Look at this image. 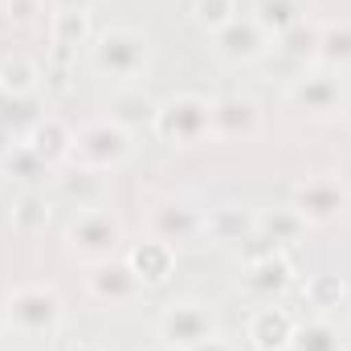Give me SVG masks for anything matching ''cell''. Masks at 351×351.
<instances>
[{"instance_id": "cell-1", "label": "cell", "mask_w": 351, "mask_h": 351, "mask_svg": "<svg viewBox=\"0 0 351 351\" xmlns=\"http://www.w3.org/2000/svg\"><path fill=\"white\" fill-rule=\"evenodd\" d=\"M147 62H152V41L139 29L119 25V29H106L90 41V66L119 86H135L147 74Z\"/></svg>"}, {"instance_id": "cell-2", "label": "cell", "mask_w": 351, "mask_h": 351, "mask_svg": "<svg viewBox=\"0 0 351 351\" xmlns=\"http://www.w3.org/2000/svg\"><path fill=\"white\" fill-rule=\"evenodd\" d=\"M152 131L160 143L172 147H196L204 139H213V98L204 94H172L156 106Z\"/></svg>"}, {"instance_id": "cell-3", "label": "cell", "mask_w": 351, "mask_h": 351, "mask_svg": "<svg viewBox=\"0 0 351 351\" xmlns=\"http://www.w3.org/2000/svg\"><path fill=\"white\" fill-rule=\"evenodd\" d=\"M286 98H290V106H298L306 119L335 123V119H343V110H348V82H343L339 70L306 66V70H298V74L286 82Z\"/></svg>"}, {"instance_id": "cell-4", "label": "cell", "mask_w": 351, "mask_h": 351, "mask_svg": "<svg viewBox=\"0 0 351 351\" xmlns=\"http://www.w3.org/2000/svg\"><path fill=\"white\" fill-rule=\"evenodd\" d=\"M127 156H131V131L119 127L114 119H94L74 131V147L66 164L90 172H114L119 164H127Z\"/></svg>"}, {"instance_id": "cell-5", "label": "cell", "mask_w": 351, "mask_h": 351, "mask_svg": "<svg viewBox=\"0 0 351 351\" xmlns=\"http://www.w3.org/2000/svg\"><path fill=\"white\" fill-rule=\"evenodd\" d=\"M4 323L16 331V335H29V339H41V335H53L62 327V298L53 286H16L8 298H4Z\"/></svg>"}, {"instance_id": "cell-6", "label": "cell", "mask_w": 351, "mask_h": 351, "mask_svg": "<svg viewBox=\"0 0 351 351\" xmlns=\"http://www.w3.org/2000/svg\"><path fill=\"white\" fill-rule=\"evenodd\" d=\"M66 250L78 262H106L123 250V221L110 208H82L74 213V221L66 225Z\"/></svg>"}, {"instance_id": "cell-7", "label": "cell", "mask_w": 351, "mask_h": 351, "mask_svg": "<svg viewBox=\"0 0 351 351\" xmlns=\"http://www.w3.org/2000/svg\"><path fill=\"white\" fill-rule=\"evenodd\" d=\"M156 335H160V343L168 351H192V348H200L204 339L221 335V319H217V311H213L208 302H200V298H180V302H172V306L160 315Z\"/></svg>"}, {"instance_id": "cell-8", "label": "cell", "mask_w": 351, "mask_h": 351, "mask_svg": "<svg viewBox=\"0 0 351 351\" xmlns=\"http://www.w3.org/2000/svg\"><path fill=\"white\" fill-rule=\"evenodd\" d=\"M290 208L306 221V225H335L343 221L351 208V188L335 172H315L294 184Z\"/></svg>"}, {"instance_id": "cell-9", "label": "cell", "mask_w": 351, "mask_h": 351, "mask_svg": "<svg viewBox=\"0 0 351 351\" xmlns=\"http://www.w3.org/2000/svg\"><path fill=\"white\" fill-rule=\"evenodd\" d=\"M147 229H152V237L180 250V245H192L204 237V213L184 196H160L147 208Z\"/></svg>"}, {"instance_id": "cell-10", "label": "cell", "mask_w": 351, "mask_h": 351, "mask_svg": "<svg viewBox=\"0 0 351 351\" xmlns=\"http://www.w3.org/2000/svg\"><path fill=\"white\" fill-rule=\"evenodd\" d=\"M258 131H262V106L250 94L229 90L213 98V139L217 143H250Z\"/></svg>"}, {"instance_id": "cell-11", "label": "cell", "mask_w": 351, "mask_h": 351, "mask_svg": "<svg viewBox=\"0 0 351 351\" xmlns=\"http://www.w3.org/2000/svg\"><path fill=\"white\" fill-rule=\"evenodd\" d=\"M213 49H217V58H225L233 66H250V62H262L265 53L274 49V37L265 33L254 16L237 12L233 21H225L221 29H213Z\"/></svg>"}, {"instance_id": "cell-12", "label": "cell", "mask_w": 351, "mask_h": 351, "mask_svg": "<svg viewBox=\"0 0 351 351\" xmlns=\"http://www.w3.org/2000/svg\"><path fill=\"white\" fill-rule=\"evenodd\" d=\"M143 290L147 286L127 265V258L123 262L119 258H106V262L86 265V294L94 302H102V306H131V302L143 298Z\"/></svg>"}, {"instance_id": "cell-13", "label": "cell", "mask_w": 351, "mask_h": 351, "mask_svg": "<svg viewBox=\"0 0 351 351\" xmlns=\"http://www.w3.org/2000/svg\"><path fill=\"white\" fill-rule=\"evenodd\" d=\"M53 196L66 200L70 208H102L106 196H110V184H106V172H90V168H66V172L53 176Z\"/></svg>"}, {"instance_id": "cell-14", "label": "cell", "mask_w": 351, "mask_h": 351, "mask_svg": "<svg viewBox=\"0 0 351 351\" xmlns=\"http://www.w3.org/2000/svg\"><path fill=\"white\" fill-rule=\"evenodd\" d=\"M294 327H298V319H294L286 306L265 302V306H258V311L250 315L245 339H250L258 351H286L290 339H294Z\"/></svg>"}, {"instance_id": "cell-15", "label": "cell", "mask_w": 351, "mask_h": 351, "mask_svg": "<svg viewBox=\"0 0 351 351\" xmlns=\"http://www.w3.org/2000/svg\"><path fill=\"white\" fill-rule=\"evenodd\" d=\"M33 156H41L49 168H58V164H66L70 160V147H74V131L58 119V114H41V119H33V127L25 131V139H21Z\"/></svg>"}, {"instance_id": "cell-16", "label": "cell", "mask_w": 351, "mask_h": 351, "mask_svg": "<svg viewBox=\"0 0 351 351\" xmlns=\"http://www.w3.org/2000/svg\"><path fill=\"white\" fill-rule=\"evenodd\" d=\"M258 229V213L245 204H217L204 213V237L217 245H241Z\"/></svg>"}, {"instance_id": "cell-17", "label": "cell", "mask_w": 351, "mask_h": 351, "mask_svg": "<svg viewBox=\"0 0 351 351\" xmlns=\"http://www.w3.org/2000/svg\"><path fill=\"white\" fill-rule=\"evenodd\" d=\"M290 282H294V269H290V258H286L282 250L245 262V286H250L258 298H278Z\"/></svg>"}, {"instance_id": "cell-18", "label": "cell", "mask_w": 351, "mask_h": 351, "mask_svg": "<svg viewBox=\"0 0 351 351\" xmlns=\"http://www.w3.org/2000/svg\"><path fill=\"white\" fill-rule=\"evenodd\" d=\"M127 265L139 274L143 286H164V282L172 278V269H176V250L168 245V241H160V237H147V241L131 245Z\"/></svg>"}, {"instance_id": "cell-19", "label": "cell", "mask_w": 351, "mask_h": 351, "mask_svg": "<svg viewBox=\"0 0 351 351\" xmlns=\"http://www.w3.org/2000/svg\"><path fill=\"white\" fill-rule=\"evenodd\" d=\"M306 221L290 208V204H282V208H262L258 213V237H265L274 250H286V245H298L302 237H306Z\"/></svg>"}, {"instance_id": "cell-20", "label": "cell", "mask_w": 351, "mask_h": 351, "mask_svg": "<svg viewBox=\"0 0 351 351\" xmlns=\"http://www.w3.org/2000/svg\"><path fill=\"white\" fill-rule=\"evenodd\" d=\"M41 66L33 62V58H25V53H12V58H4L0 62V94L4 98H12V102H25V98H33L37 86H41Z\"/></svg>"}, {"instance_id": "cell-21", "label": "cell", "mask_w": 351, "mask_h": 351, "mask_svg": "<svg viewBox=\"0 0 351 351\" xmlns=\"http://www.w3.org/2000/svg\"><path fill=\"white\" fill-rule=\"evenodd\" d=\"M156 98H147L143 86L135 82V86H123L114 98H110V114L106 119H114L119 127H127V131H135V127H152V119H156Z\"/></svg>"}, {"instance_id": "cell-22", "label": "cell", "mask_w": 351, "mask_h": 351, "mask_svg": "<svg viewBox=\"0 0 351 351\" xmlns=\"http://www.w3.org/2000/svg\"><path fill=\"white\" fill-rule=\"evenodd\" d=\"M49 217H53V204H49L45 192H21V196L12 200V208H8V225H12V233H21V237L45 233Z\"/></svg>"}, {"instance_id": "cell-23", "label": "cell", "mask_w": 351, "mask_h": 351, "mask_svg": "<svg viewBox=\"0 0 351 351\" xmlns=\"http://www.w3.org/2000/svg\"><path fill=\"white\" fill-rule=\"evenodd\" d=\"M315 66H327V70H351V16L339 21H323L319 29V62Z\"/></svg>"}, {"instance_id": "cell-24", "label": "cell", "mask_w": 351, "mask_h": 351, "mask_svg": "<svg viewBox=\"0 0 351 351\" xmlns=\"http://www.w3.org/2000/svg\"><path fill=\"white\" fill-rule=\"evenodd\" d=\"M319 29H323V21L302 16L294 29H286V33L278 37V45H274V49H282L290 62H298V66L306 70V66H315V62H319Z\"/></svg>"}, {"instance_id": "cell-25", "label": "cell", "mask_w": 351, "mask_h": 351, "mask_svg": "<svg viewBox=\"0 0 351 351\" xmlns=\"http://www.w3.org/2000/svg\"><path fill=\"white\" fill-rule=\"evenodd\" d=\"M0 172L8 176V180H16V184H25V192H37L41 180H53V168L41 156H33L25 143H12V152L4 156V168Z\"/></svg>"}, {"instance_id": "cell-26", "label": "cell", "mask_w": 351, "mask_h": 351, "mask_svg": "<svg viewBox=\"0 0 351 351\" xmlns=\"http://www.w3.org/2000/svg\"><path fill=\"white\" fill-rule=\"evenodd\" d=\"M94 41V25H90V12H49V45L58 49H78Z\"/></svg>"}, {"instance_id": "cell-27", "label": "cell", "mask_w": 351, "mask_h": 351, "mask_svg": "<svg viewBox=\"0 0 351 351\" xmlns=\"http://www.w3.org/2000/svg\"><path fill=\"white\" fill-rule=\"evenodd\" d=\"M250 16H254V21L262 25L265 33L278 41L286 29H294V25L306 16V8H302V0H258Z\"/></svg>"}, {"instance_id": "cell-28", "label": "cell", "mask_w": 351, "mask_h": 351, "mask_svg": "<svg viewBox=\"0 0 351 351\" xmlns=\"http://www.w3.org/2000/svg\"><path fill=\"white\" fill-rule=\"evenodd\" d=\"M286 351H348L343 343V331L327 319H311V323H298L294 327V339Z\"/></svg>"}, {"instance_id": "cell-29", "label": "cell", "mask_w": 351, "mask_h": 351, "mask_svg": "<svg viewBox=\"0 0 351 351\" xmlns=\"http://www.w3.org/2000/svg\"><path fill=\"white\" fill-rule=\"evenodd\" d=\"M302 294H306V302H311L315 311H335V306L348 298V286H343V278H339V274L323 269V274H311V278H306Z\"/></svg>"}, {"instance_id": "cell-30", "label": "cell", "mask_w": 351, "mask_h": 351, "mask_svg": "<svg viewBox=\"0 0 351 351\" xmlns=\"http://www.w3.org/2000/svg\"><path fill=\"white\" fill-rule=\"evenodd\" d=\"M192 16H196V25H204L213 33L237 16V0H192Z\"/></svg>"}, {"instance_id": "cell-31", "label": "cell", "mask_w": 351, "mask_h": 351, "mask_svg": "<svg viewBox=\"0 0 351 351\" xmlns=\"http://www.w3.org/2000/svg\"><path fill=\"white\" fill-rule=\"evenodd\" d=\"M41 4H45V0H8V16H16V21L25 25V21H33V12H37Z\"/></svg>"}, {"instance_id": "cell-32", "label": "cell", "mask_w": 351, "mask_h": 351, "mask_svg": "<svg viewBox=\"0 0 351 351\" xmlns=\"http://www.w3.org/2000/svg\"><path fill=\"white\" fill-rule=\"evenodd\" d=\"M49 12H90L94 0H45Z\"/></svg>"}, {"instance_id": "cell-33", "label": "cell", "mask_w": 351, "mask_h": 351, "mask_svg": "<svg viewBox=\"0 0 351 351\" xmlns=\"http://www.w3.org/2000/svg\"><path fill=\"white\" fill-rule=\"evenodd\" d=\"M192 351H237V343H229L225 335H213V339H204L200 348H192Z\"/></svg>"}, {"instance_id": "cell-34", "label": "cell", "mask_w": 351, "mask_h": 351, "mask_svg": "<svg viewBox=\"0 0 351 351\" xmlns=\"http://www.w3.org/2000/svg\"><path fill=\"white\" fill-rule=\"evenodd\" d=\"M12 152V139H8V131H0V168H4V156Z\"/></svg>"}, {"instance_id": "cell-35", "label": "cell", "mask_w": 351, "mask_h": 351, "mask_svg": "<svg viewBox=\"0 0 351 351\" xmlns=\"http://www.w3.org/2000/svg\"><path fill=\"white\" fill-rule=\"evenodd\" d=\"M70 351H106L102 343H78V348H70Z\"/></svg>"}]
</instances>
